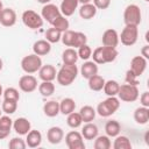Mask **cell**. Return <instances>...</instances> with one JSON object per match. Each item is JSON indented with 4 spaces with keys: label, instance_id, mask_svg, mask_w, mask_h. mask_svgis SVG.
I'll return each mask as SVG.
<instances>
[{
    "label": "cell",
    "instance_id": "7dc6e473",
    "mask_svg": "<svg viewBox=\"0 0 149 149\" xmlns=\"http://www.w3.org/2000/svg\"><path fill=\"white\" fill-rule=\"evenodd\" d=\"M141 56L144 57L146 59H149V45L148 44H146V45L142 47V49H141Z\"/></svg>",
    "mask_w": 149,
    "mask_h": 149
},
{
    "label": "cell",
    "instance_id": "8fae6325",
    "mask_svg": "<svg viewBox=\"0 0 149 149\" xmlns=\"http://www.w3.org/2000/svg\"><path fill=\"white\" fill-rule=\"evenodd\" d=\"M61 14H62V13H61V10H59V7H57L56 5L50 3V2L43 5L42 10H41V16H42V19L45 20L47 22H49L50 24H51L52 21H54L57 16H59Z\"/></svg>",
    "mask_w": 149,
    "mask_h": 149
},
{
    "label": "cell",
    "instance_id": "9c48e42d",
    "mask_svg": "<svg viewBox=\"0 0 149 149\" xmlns=\"http://www.w3.org/2000/svg\"><path fill=\"white\" fill-rule=\"evenodd\" d=\"M65 143L69 149H84V137L81 133L77 130H71L65 135Z\"/></svg>",
    "mask_w": 149,
    "mask_h": 149
},
{
    "label": "cell",
    "instance_id": "5b68a950",
    "mask_svg": "<svg viewBox=\"0 0 149 149\" xmlns=\"http://www.w3.org/2000/svg\"><path fill=\"white\" fill-rule=\"evenodd\" d=\"M41 66H42V59L38 55H36L34 52L24 56L21 61V69L26 73H29V74L37 72Z\"/></svg>",
    "mask_w": 149,
    "mask_h": 149
},
{
    "label": "cell",
    "instance_id": "484cf974",
    "mask_svg": "<svg viewBox=\"0 0 149 149\" xmlns=\"http://www.w3.org/2000/svg\"><path fill=\"white\" fill-rule=\"evenodd\" d=\"M76 109V101L72 98H64L59 101V113L68 115Z\"/></svg>",
    "mask_w": 149,
    "mask_h": 149
},
{
    "label": "cell",
    "instance_id": "2e32d148",
    "mask_svg": "<svg viewBox=\"0 0 149 149\" xmlns=\"http://www.w3.org/2000/svg\"><path fill=\"white\" fill-rule=\"evenodd\" d=\"M148 59H146L144 57H142V56H135V57H133L132 58V61H130V70L137 76V77H140L144 71H146V69H147V64H148V62H147Z\"/></svg>",
    "mask_w": 149,
    "mask_h": 149
},
{
    "label": "cell",
    "instance_id": "ba28073f",
    "mask_svg": "<svg viewBox=\"0 0 149 149\" xmlns=\"http://www.w3.org/2000/svg\"><path fill=\"white\" fill-rule=\"evenodd\" d=\"M22 22H23V24L27 27V28H29V29H38V28H41L42 26H43V19H42V16H41V14H38V13H36L35 10H33V9H27V10H24L23 13H22Z\"/></svg>",
    "mask_w": 149,
    "mask_h": 149
},
{
    "label": "cell",
    "instance_id": "4dcf8cb0",
    "mask_svg": "<svg viewBox=\"0 0 149 149\" xmlns=\"http://www.w3.org/2000/svg\"><path fill=\"white\" fill-rule=\"evenodd\" d=\"M88 80V87H90V90H92V91H95V92H98V91H101L102 90V87H104V84H105V79L100 76V74H94V76H92L91 78H88L87 79Z\"/></svg>",
    "mask_w": 149,
    "mask_h": 149
},
{
    "label": "cell",
    "instance_id": "d6986e66",
    "mask_svg": "<svg viewBox=\"0 0 149 149\" xmlns=\"http://www.w3.org/2000/svg\"><path fill=\"white\" fill-rule=\"evenodd\" d=\"M26 143L29 148H37L42 143V134L37 129H30L27 134Z\"/></svg>",
    "mask_w": 149,
    "mask_h": 149
},
{
    "label": "cell",
    "instance_id": "681fc988",
    "mask_svg": "<svg viewBox=\"0 0 149 149\" xmlns=\"http://www.w3.org/2000/svg\"><path fill=\"white\" fill-rule=\"evenodd\" d=\"M37 2H40V3H42V5H45V3H49L51 0H36Z\"/></svg>",
    "mask_w": 149,
    "mask_h": 149
},
{
    "label": "cell",
    "instance_id": "d6a6232c",
    "mask_svg": "<svg viewBox=\"0 0 149 149\" xmlns=\"http://www.w3.org/2000/svg\"><path fill=\"white\" fill-rule=\"evenodd\" d=\"M38 92L41 93L42 97H50L54 94L55 92V84L52 81H42L41 84H38Z\"/></svg>",
    "mask_w": 149,
    "mask_h": 149
},
{
    "label": "cell",
    "instance_id": "f907efd6",
    "mask_svg": "<svg viewBox=\"0 0 149 149\" xmlns=\"http://www.w3.org/2000/svg\"><path fill=\"white\" fill-rule=\"evenodd\" d=\"M92 0H78V2H80L81 5H84V3H88V2H91Z\"/></svg>",
    "mask_w": 149,
    "mask_h": 149
},
{
    "label": "cell",
    "instance_id": "44dd1931",
    "mask_svg": "<svg viewBox=\"0 0 149 149\" xmlns=\"http://www.w3.org/2000/svg\"><path fill=\"white\" fill-rule=\"evenodd\" d=\"M51 51V43L47 40H38L33 44V52L38 56H45Z\"/></svg>",
    "mask_w": 149,
    "mask_h": 149
},
{
    "label": "cell",
    "instance_id": "b9f144b4",
    "mask_svg": "<svg viewBox=\"0 0 149 149\" xmlns=\"http://www.w3.org/2000/svg\"><path fill=\"white\" fill-rule=\"evenodd\" d=\"M86 42H87V37H86V35L84 34V33H81V31H76L74 33V40H73V45H72V48H79L80 45H83V44H86Z\"/></svg>",
    "mask_w": 149,
    "mask_h": 149
},
{
    "label": "cell",
    "instance_id": "52a82bcc",
    "mask_svg": "<svg viewBox=\"0 0 149 149\" xmlns=\"http://www.w3.org/2000/svg\"><path fill=\"white\" fill-rule=\"evenodd\" d=\"M139 87L136 85H130V84H123L120 85L119 87V92H118V97L119 100L125 101V102H133L135 100H137L139 98Z\"/></svg>",
    "mask_w": 149,
    "mask_h": 149
},
{
    "label": "cell",
    "instance_id": "277c9868",
    "mask_svg": "<svg viewBox=\"0 0 149 149\" xmlns=\"http://www.w3.org/2000/svg\"><path fill=\"white\" fill-rule=\"evenodd\" d=\"M123 21H125V24L139 27V24L142 21V14H141L140 7L135 3L128 5L123 10Z\"/></svg>",
    "mask_w": 149,
    "mask_h": 149
},
{
    "label": "cell",
    "instance_id": "f5cc1de1",
    "mask_svg": "<svg viewBox=\"0 0 149 149\" xmlns=\"http://www.w3.org/2000/svg\"><path fill=\"white\" fill-rule=\"evenodd\" d=\"M2 93H3V88H2V85L0 84V97L2 95Z\"/></svg>",
    "mask_w": 149,
    "mask_h": 149
},
{
    "label": "cell",
    "instance_id": "8d00e7d4",
    "mask_svg": "<svg viewBox=\"0 0 149 149\" xmlns=\"http://www.w3.org/2000/svg\"><path fill=\"white\" fill-rule=\"evenodd\" d=\"M61 37H62V33L59 30H57L56 28L51 27L49 29H47L45 31V40L50 43H57L61 41Z\"/></svg>",
    "mask_w": 149,
    "mask_h": 149
},
{
    "label": "cell",
    "instance_id": "30bf717a",
    "mask_svg": "<svg viewBox=\"0 0 149 149\" xmlns=\"http://www.w3.org/2000/svg\"><path fill=\"white\" fill-rule=\"evenodd\" d=\"M37 79L33 76V74H23L20 79H19V87L22 92H26V93H30V92H34L36 88H37Z\"/></svg>",
    "mask_w": 149,
    "mask_h": 149
},
{
    "label": "cell",
    "instance_id": "d4e9b609",
    "mask_svg": "<svg viewBox=\"0 0 149 149\" xmlns=\"http://www.w3.org/2000/svg\"><path fill=\"white\" fill-rule=\"evenodd\" d=\"M98 127L92 122H85L84 127L81 128V135L85 140H94L98 136Z\"/></svg>",
    "mask_w": 149,
    "mask_h": 149
},
{
    "label": "cell",
    "instance_id": "836d02e7",
    "mask_svg": "<svg viewBox=\"0 0 149 149\" xmlns=\"http://www.w3.org/2000/svg\"><path fill=\"white\" fill-rule=\"evenodd\" d=\"M94 149H109L112 147V142L109 140V136L107 135H98L94 139V143H93Z\"/></svg>",
    "mask_w": 149,
    "mask_h": 149
},
{
    "label": "cell",
    "instance_id": "1f68e13d",
    "mask_svg": "<svg viewBox=\"0 0 149 149\" xmlns=\"http://www.w3.org/2000/svg\"><path fill=\"white\" fill-rule=\"evenodd\" d=\"M51 26H52L54 28H56L57 30H59L61 33H64L65 30L69 29L70 23H69V20L66 19V16H64V15L61 14L59 16H57V17L52 21Z\"/></svg>",
    "mask_w": 149,
    "mask_h": 149
},
{
    "label": "cell",
    "instance_id": "cb8c5ba5",
    "mask_svg": "<svg viewBox=\"0 0 149 149\" xmlns=\"http://www.w3.org/2000/svg\"><path fill=\"white\" fill-rule=\"evenodd\" d=\"M43 113L49 118H55L59 114V102L56 100H49L43 105Z\"/></svg>",
    "mask_w": 149,
    "mask_h": 149
},
{
    "label": "cell",
    "instance_id": "ee69618b",
    "mask_svg": "<svg viewBox=\"0 0 149 149\" xmlns=\"http://www.w3.org/2000/svg\"><path fill=\"white\" fill-rule=\"evenodd\" d=\"M125 81L127 83V84H130V85H139L140 84V81H139V77L130 70V69H128L127 71H126V76H125Z\"/></svg>",
    "mask_w": 149,
    "mask_h": 149
},
{
    "label": "cell",
    "instance_id": "ab89813d",
    "mask_svg": "<svg viewBox=\"0 0 149 149\" xmlns=\"http://www.w3.org/2000/svg\"><path fill=\"white\" fill-rule=\"evenodd\" d=\"M2 95H3V99H7V100H15V101L20 100V93L15 87H7L6 90H3Z\"/></svg>",
    "mask_w": 149,
    "mask_h": 149
},
{
    "label": "cell",
    "instance_id": "ac0fdd59",
    "mask_svg": "<svg viewBox=\"0 0 149 149\" xmlns=\"http://www.w3.org/2000/svg\"><path fill=\"white\" fill-rule=\"evenodd\" d=\"M97 73H98V64L94 63L93 61H86L80 66V74L85 79H88Z\"/></svg>",
    "mask_w": 149,
    "mask_h": 149
},
{
    "label": "cell",
    "instance_id": "8992f818",
    "mask_svg": "<svg viewBox=\"0 0 149 149\" xmlns=\"http://www.w3.org/2000/svg\"><path fill=\"white\" fill-rule=\"evenodd\" d=\"M137 38H139V28H137V26L126 24L125 28L122 29L121 34L119 35V40L126 47L134 45L137 42Z\"/></svg>",
    "mask_w": 149,
    "mask_h": 149
},
{
    "label": "cell",
    "instance_id": "f546056e",
    "mask_svg": "<svg viewBox=\"0 0 149 149\" xmlns=\"http://www.w3.org/2000/svg\"><path fill=\"white\" fill-rule=\"evenodd\" d=\"M79 114H80V116H81L83 122H92V121L94 120V118H95L97 112H95V109H94L92 106L85 105V106H83V107L80 108Z\"/></svg>",
    "mask_w": 149,
    "mask_h": 149
},
{
    "label": "cell",
    "instance_id": "11a10c76",
    "mask_svg": "<svg viewBox=\"0 0 149 149\" xmlns=\"http://www.w3.org/2000/svg\"><path fill=\"white\" fill-rule=\"evenodd\" d=\"M1 113H2V109H0V116H1Z\"/></svg>",
    "mask_w": 149,
    "mask_h": 149
},
{
    "label": "cell",
    "instance_id": "f35d334b",
    "mask_svg": "<svg viewBox=\"0 0 149 149\" xmlns=\"http://www.w3.org/2000/svg\"><path fill=\"white\" fill-rule=\"evenodd\" d=\"M77 54H78V58H81L84 61H88V58L91 57L92 55V49L91 47L86 43V44H83L80 45L79 48H77Z\"/></svg>",
    "mask_w": 149,
    "mask_h": 149
},
{
    "label": "cell",
    "instance_id": "7a4b0ae2",
    "mask_svg": "<svg viewBox=\"0 0 149 149\" xmlns=\"http://www.w3.org/2000/svg\"><path fill=\"white\" fill-rule=\"evenodd\" d=\"M78 76V68L76 64H63L62 68L57 71L56 79L59 85L69 86L71 85Z\"/></svg>",
    "mask_w": 149,
    "mask_h": 149
},
{
    "label": "cell",
    "instance_id": "3957f363",
    "mask_svg": "<svg viewBox=\"0 0 149 149\" xmlns=\"http://www.w3.org/2000/svg\"><path fill=\"white\" fill-rule=\"evenodd\" d=\"M120 107V100L116 97H108L107 99L102 100L101 102L98 104L95 112L102 116V118H108L113 115Z\"/></svg>",
    "mask_w": 149,
    "mask_h": 149
},
{
    "label": "cell",
    "instance_id": "83f0119b",
    "mask_svg": "<svg viewBox=\"0 0 149 149\" xmlns=\"http://www.w3.org/2000/svg\"><path fill=\"white\" fill-rule=\"evenodd\" d=\"M63 64H76L78 61V54L74 48H66L62 52Z\"/></svg>",
    "mask_w": 149,
    "mask_h": 149
},
{
    "label": "cell",
    "instance_id": "6da1fadb",
    "mask_svg": "<svg viewBox=\"0 0 149 149\" xmlns=\"http://www.w3.org/2000/svg\"><path fill=\"white\" fill-rule=\"evenodd\" d=\"M91 57L93 58V62L97 64H106L112 63L118 57V50L116 48L112 47H98L92 51Z\"/></svg>",
    "mask_w": 149,
    "mask_h": 149
},
{
    "label": "cell",
    "instance_id": "7c38bea8",
    "mask_svg": "<svg viewBox=\"0 0 149 149\" xmlns=\"http://www.w3.org/2000/svg\"><path fill=\"white\" fill-rule=\"evenodd\" d=\"M101 42H102V45L105 47H112V48H116L120 40H119V34L115 29H106L102 34V37H101Z\"/></svg>",
    "mask_w": 149,
    "mask_h": 149
},
{
    "label": "cell",
    "instance_id": "c3c4849f",
    "mask_svg": "<svg viewBox=\"0 0 149 149\" xmlns=\"http://www.w3.org/2000/svg\"><path fill=\"white\" fill-rule=\"evenodd\" d=\"M8 135H9V133H7V132H3V130H1V129H0V140H3V139H6Z\"/></svg>",
    "mask_w": 149,
    "mask_h": 149
},
{
    "label": "cell",
    "instance_id": "e575fe53",
    "mask_svg": "<svg viewBox=\"0 0 149 149\" xmlns=\"http://www.w3.org/2000/svg\"><path fill=\"white\" fill-rule=\"evenodd\" d=\"M66 123H68V126H69L70 128H73V129L80 127L81 123H83V120H81V116H80L79 112H74V111H73L72 113L68 114Z\"/></svg>",
    "mask_w": 149,
    "mask_h": 149
},
{
    "label": "cell",
    "instance_id": "ffe728a7",
    "mask_svg": "<svg viewBox=\"0 0 149 149\" xmlns=\"http://www.w3.org/2000/svg\"><path fill=\"white\" fill-rule=\"evenodd\" d=\"M78 0H62L61 6H59V10L62 13V15L64 16H71L74 10L78 8Z\"/></svg>",
    "mask_w": 149,
    "mask_h": 149
},
{
    "label": "cell",
    "instance_id": "4fadbf2b",
    "mask_svg": "<svg viewBox=\"0 0 149 149\" xmlns=\"http://www.w3.org/2000/svg\"><path fill=\"white\" fill-rule=\"evenodd\" d=\"M37 72H38V77L42 81H54L57 76L56 68L52 64H45V65L42 64V66L40 68V70Z\"/></svg>",
    "mask_w": 149,
    "mask_h": 149
},
{
    "label": "cell",
    "instance_id": "bcb514c9",
    "mask_svg": "<svg viewBox=\"0 0 149 149\" xmlns=\"http://www.w3.org/2000/svg\"><path fill=\"white\" fill-rule=\"evenodd\" d=\"M140 102H141L142 106L149 107V92H148V91H146V92H143V93L141 94V97H140Z\"/></svg>",
    "mask_w": 149,
    "mask_h": 149
},
{
    "label": "cell",
    "instance_id": "d590c367",
    "mask_svg": "<svg viewBox=\"0 0 149 149\" xmlns=\"http://www.w3.org/2000/svg\"><path fill=\"white\" fill-rule=\"evenodd\" d=\"M113 148L114 149H130L132 148L130 140L125 135H118L115 136V140L113 142Z\"/></svg>",
    "mask_w": 149,
    "mask_h": 149
},
{
    "label": "cell",
    "instance_id": "e0dca14e",
    "mask_svg": "<svg viewBox=\"0 0 149 149\" xmlns=\"http://www.w3.org/2000/svg\"><path fill=\"white\" fill-rule=\"evenodd\" d=\"M47 139L51 144H59L64 139V132L61 127H50L47 132Z\"/></svg>",
    "mask_w": 149,
    "mask_h": 149
},
{
    "label": "cell",
    "instance_id": "74e56055",
    "mask_svg": "<svg viewBox=\"0 0 149 149\" xmlns=\"http://www.w3.org/2000/svg\"><path fill=\"white\" fill-rule=\"evenodd\" d=\"M1 109L3 113H6L7 115H10V114H14L17 109V101L15 100H7V99H3V102L1 105Z\"/></svg>",
    "mask_w": 149,
    "mask_h": 149
},
{
    "label": "cell",
    "instance_id": "5bb4252c",
    "mask_svg": "<svg viewBox=\"0 0 149 149\" xmlns=\"http://www.w3.org/2000/svg\"><path fill=\"white\" fill-rule=\"evenodd\" d=\"M16 12L13 8H5L2 9L1 14H0V24H2L3 27H13L16 23Z\"/></svg>",
    "mask_w": 149,
    "mask_h": 149
},
{
    "label": "cell",
    "instance_id": "60d3db41",
    "mask_svg": "<svg viewBox=\"0 0 149 149\" xmlns=\"http://www.w3.org/2000/svg\"><path fill=\"white\" fill-rule=\"evenodd\" d=\"M13 128V120L8 115H1L0 116V129L7 133H10Z\"/></svg>",
    "mask_w": 149,
    "mask_h": 149
},
{
    "label": "cell",
    "instance_id": "db71d44e",
    "mask_svg": "<svg viewBox=\"0 0 149 149\" xmlns=\"http://www.w3.org/2000/svg\"><path fill=\"white\" fill-rule=\"evenodd\" d=\"M2 9H3V5H2V2H1V0H0V14H1Z\"/></svg>",
    "mask_w": 149,
    "mask_h": 149
},
{
    "label": "cell",
    "instance_id": "9a60e30c",
    "mask_svg": "<svg viewBox=\"0 0 149 149\" xmlns=\"http://www.w3.org/2000/svg\"><path fill=\"white\" fill-rule=\"evenodd\" d=\"M13 129L19 135H27L28 132L31 129V123L27 118H17L13 120Z\"/></svg>",
    "mask_w": 149,
    "mask_h": 149
},
{
    "label": "cell",
    "instance_id": "f1b7e54d",
    "mask_svg": "<svg viewBox=\"0 0 149 149\" xmlns=\"http://www.w3.org/2000/svg\"><path fill=\"white\" fill-rule=\"evenodd\" d=\"M119 87H120V84L116 80L109 79V80L105 81L102 90L107 97H116V94L119 92Z\"/></svg>",
    "mask_w": 149,
    "mask_h": 149
},
{
    "label": "cell",
    "instance_id": "816d5d0a",
    "mask_svg": "<svg viewBox=\"0 0 149 149\" xmlns=\"http://www.w3.org/2000/svg\"><path fill=\"white\" fill-rule=\"evenodd\" d=\"M2 68H3V62H2V59L0 58V71L2 70Z\"/></svg>",
    "mask_w": 149,
    "mask_h": 149
},
{
    "label": "cell",
    "instance_id": "f6af8a7d",
    "mask_svg": "<svg viewBox=\"0 0 149 149\" xmlns=\"http://www.w3.org/2000/svg\"><path fill=\"white\" fill-rule=\"evenodd\" d=\"M97 9H107L111 6V0H92Z\"/></svg>",
    "mask_w": 149,
    "mask_h": 149
},
{
    "label": "cell",
    "instance_id": "4316f807",
    "mask_svg": "<svg viewBox=\"0 0 149 149\" xmlns=\"http://www.w3.org/2000/svg\"><path fill=\"white\" fill-rule=\"evenodd\" d=\"M105 132L106 135L109 137H115L121 132V125L116 120H108L105 125Z\"/></svg>",
    "mask_w": 149,
    "mask_h": 149
},
{
    "label": "cell",
    "instance_id": "7402d4cb",
    "mask_svg": "<svg viewBox=\"0 0 149 149\" xmlns=\"http://www.w3.org/2000/svg\"><path fill=\"white\" fill-rule=\"evenodd\" d=\"M97 8L92 2L84 3L79 8V16L84 20H91L97 15Z\"/></svg>",
    "mask_w": 149,
    "mask_h": 149
},
{
    "label": "cell",
    "instance_id": "603a6c76",
    "mask_svg": "<svg viewBox=\"0 0 149 149\" xmlns=\"http://www.w3.org/2000/svg\"><path fill=\"white\" fill-rule=\"evenodd\" d=\"M134 120L139 125H147L149 121V107H137L134 111Z\"/></svg>",
    "mask_w": 149,
    "mask_h": 149
},
{
    "label": "cell",
    "instance_id": "9f6ffc18",
    "mask_svg": "<svg viewBox=\"0 0 149 149\" xmlns=\"http://www.w3.org/2000/svg\"><path fill=\"white\" fill-rule=\"evenodd\" d=\"M144 1H147V2H148V1H149V0H144Z\"/></svg>",
    "mask_w": 149,
    "mask_h": 149
},
{
    "label": "cell",
    "instance_id": "7bdbcfd3",
    "mask_svg": "<svg viewBox=\"0 0 149 149\" xmlns=\"http://www.w3.org/2000/svg\"><path fill=\"white\" fill-rule=\"evenodd\" d=\"M26 147H27V143L21 137H13L8 143V148L10 149H24Z\"/></svg>",
    "mask_w": 149,
    "mask_h": 149
}]
</instances>
